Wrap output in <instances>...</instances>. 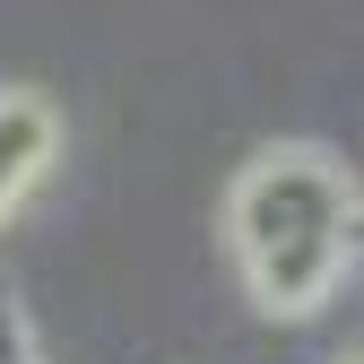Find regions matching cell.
I'll return each mask as SVG.
<instances>
[{"label":"cell","instance_id":"obj_1","mask_svg":"<svg viewBox=\"0 0 364 364\" xmlns=\"http://www.w3.org/2000/svg\"><path fill=\"white\" fill-rule=\"evenodd\" d=\"M364 191H347V173L312 148H278L243 173L235 191V252L243 278L269 312H312L330 304L347 278V217Z\"/></svg>","mask_w":364,"mask_h":364},{"label":"cell","instance_id":"obj_2","mask_svg":"<svg viewBox=\"0 0 364 364\" xmlns=\"http://www.w3.org/2000/svg\"><path fill=\"white\" fill-rule=\"evenodd\" d=\"M43 156H53V113L35 96H0V208L43 173Z\"/></svg>","mask_w":364,"mask_h":364}]
</instances>
